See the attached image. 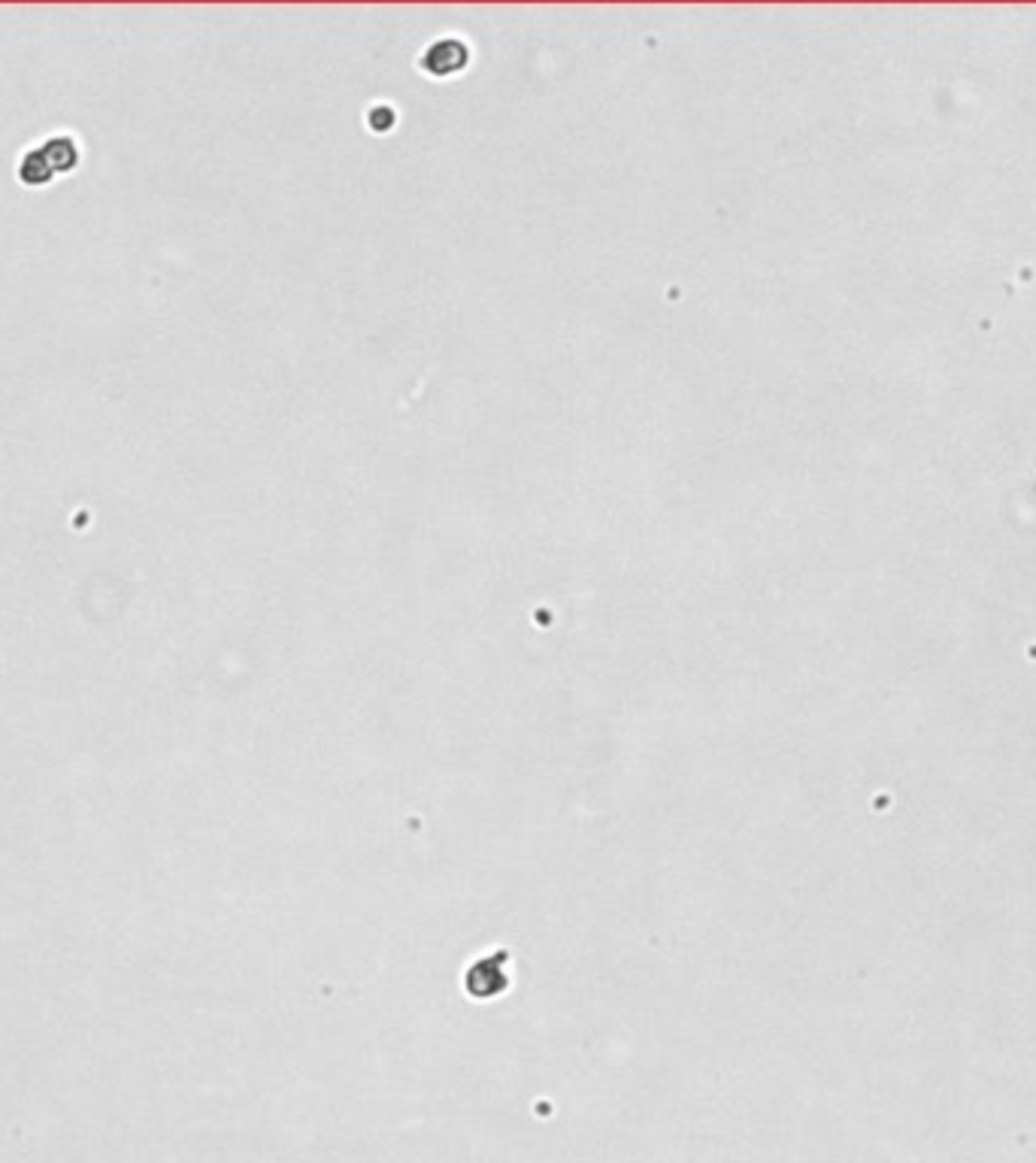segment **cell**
<instances>
[{
    "instance_id": "obj_1",
    "label": "cell",
    "mask_w": 1036,
    "mask_h": 1163,
    "mask_svg": "<svg viewBox=\"0 0 1036 1163\" xmlns=\"http://www.w3.org/2000/svg\"><path fill=\"white\" fill-rule=\"evenodd\" d=\"M37 149L43 152V158L49 161L55 176H67V173H77L80 170L82 149L80 140L73 133H52V136L40 140Z\"/></svg>"
},
{
    "instance_id": "obj_2",
    "label": "cell",
    "mask_w": 1036,
    "mask_h": 1163,
    "mask_svg": "<svg viewBox=\"0 0 1036 1163\" xmlns=\"http://www.w3.org/2000/svg\"><path fill=\"white\" fill-rule=\"evenodd\" d=\"M16 179L25 188H49L58 179L55 170L49 167V161L43 158V152L37 149V143L22 152V158L16 164Z\"/></svg>"
}]
</instances>
